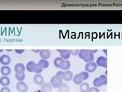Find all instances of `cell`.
I'll return each instance as SVG.
<instances>
[{
	"mask_svg": "<svg viewBox=\"0 0 122 92\" xmlns=\"http://www.w3.org/2000/svg\"><path fill=\"white\" fill-rule=\"evenodd\" d=\"M97 66L107 68L108 67V58L105 56H99L96 60Z\"/></svg>",
	"mask_w": 122,
	"mask_h": 92,
	"instance_id": "obj_1",
	"label": "cell"
},
{
	"mask_svg": "<svg viewBox=\"0 0 122 92\" xmlns=\"http://www.w3.org/2000/svg\"><path fill=\"white\" fill-rule=\"evenodd\" d=\"M97 64L96 62H94V61H91V62H88L86 63V66H85V70L88 73H92L97 69Z\"/></svg>",
	"mask_w": 122,
	"mask_h": 92,
	"instance_id": "obj_2",
	"label": "cell"
},
{
	"mask_svg": "<svg viewBox=\"0 0 122 92\" xmlns=\"http://www.w3.org/2000/svg\"><path fill=\"white\" fill-rule=\"evenodd\" d=\"M14 69H15V74H25L26 67L22 63H17L15 65Z\"/></svg>",
	"mask_w": 122,
	"mask_h": 92,
	"instance_id": "obj_3",
	"label": "cell"
},
{
	"mask_svg": "<svg viewBox=\"0 0 122 92\" xmlns=\"http://www.w3.org/2000/svg\"><path fill=\"white\" fill-rule=\"evenodd\" d=\"M16 89L19 92H27L28 90V87L24 81H18L16 84Z\"/></svg>",
	"mask_w": 122,
	"mask_h": 92,
	"instance_id": "obj_4",
	"label": "cell"
},
{
	"mask_svg": "<svg viewBox=\"0 0 122 92\" xmlns=\"http://www.w3.org/2000/svg\"><path fill=\"white\" fill-rule=\"evenodd\" d=\"M50 84H51L53 87H56V88H58L61 84H63V81L62 80H60L57 79L55 75L53 76L52 78H51V80H50Z\"/></svg>",
	"mask_w": 122,
	"mask_h": 92,
	"instance_id": "obj_5",
	"label": "cell"
},
{
	"mask_svg": "<svg viewBox=\"0 0 122 92\" xmlns=\"http://www.w3.org/2000/svg\"><path fill=\"white\" fill-rule=\"evenodd\" d=\"M39 54L41 59H45V60H47L51 55V52L48 49H42L40 51Z\"/></svg>",
	"mask_w": 122,
	"mask_h": 92,
	"instance_id": "obj_6",
	"label": "cell"
},
{
	"mask_svg": "<svg viewBox=\"0 0 122 92\" xmlns=\"http://www.w3.org/2000/svg\"><path fill=\"white\" fill-rule=\"evenodd\" d=\"M11 62V58L7 55H3L0 57V63L3 64V66H8Z\"/></svg>",
	"mask_w": 122,
	"mask_h": 92,
	"instance_id": "obj_7",
	"label": "cell"
},
{
	"mask_svg": "<svg viewBox=\"0 0 122 92\" xmlns=\"http://www.w3.org/2000/svg\"><path fill=\"white\" fill-rule=\"evenodd\" d=\"M64 61L65 60L63 59L61 57H57L54 59V61H53V64H54V66L56 68L61 69V68L63 67V65L64 64Z\"/></svg>",
	"mask_w": 122,
	"mask_h": 92,
	"instance_id": "obj_8",
	"label": "cell"
},
{
	"mask_svg": "<svg viewBox=\"0 0 122 92\" xmlns=\"http://www.w3.org/2000/svg\"><path fill=\"white\" fill-rule=\"evenodd\" d=\"M37 66V64L34 62V61H30L26 65V70L28 72H34V70H35V68Z\"/></svg>",
	"mask_w": 122,
	"mask_h": 92,
	"instance_id": "obj_9",
	"label": "cell"
},
{
	"mask_svg": "<svg viewBox=\"0 0 122 92\" xmlns=\"http://www.w3.org/2000/svg\"><path fill=\"white\" fill-rule=\"evenodd\" d=\"M44 78L41 75H35L34 77V82L37 85H42L44 82Z\"/></svg>",
	"mask_w": 122,
	"mask_h": 92,
	"instance_id": "obj_10",
	"label": "cell"
},
{
	"mask_svg": "<svg viewBox=\"0 0 122 92\" xmlns=\"http://www.w3.org/2000/svg\"><path fill=\"white\" fill-rule=\"evenodd\" d=\"M41 90L42 92H51L53 90V87L50 83H44L41 87Z\"/></svg>",
	"mask_w": 122,
	"mask_h": 92,
	"instance_id": "obj_11",
	"label": "cell"
},
{
	"mask_svg": "<svg viewBox=\"0 0 122 92\" xmlns=\"http://www.w3.org/2000/svg\"><path fill=\"white\" fill-rule=\"evenodd\" d=\"M0 84L2 85L3 87H8L10 84V79L9 77L6 76H2L0 78Z\"/></svg>",
	"mask_w": 122,
	"mask_h": 92,
	"instance_id": "obj_12",
	"label": "cell"
},
{
	"mask_svg": "<svg viewBox=\"0 0 122 92\" xmlns=\"http://www.w3.org/2000/svg\"><path fill=\"white\" fill-rule=\"evenodd\" d=\"M0 71H1V74L2 75V76L8 77L11 74V68L9 66H2Z\"/></svg>",
	"mask_w": 122,
	"mask_h": 92,
	"instance_id": "obj_13",
	"label": "cell"
},
{
	"mask_svg": "<svg viewBox=\"0 0 122 92\" xmlns=\"http://www.w3.org/2000/svg\"><path fill=\"white\" fill-rule=\"evenodd\" d=\"M73 77H74V75L73 73H72V71H70V70H67L65 71V78L64 80H66V81H70V80L73 79Z\"/></svg>",
	"mask_w": 122,
	"mask_h": 92,
	"instance_id": "obj_14",
	"label": "cell"
},
{
	"mask_svg": "<svg viewBox=\"0 0 122 92\" xmlns=\"http://www.w3.org/2000/svg\"><path fill=\"white\" fill-rule=\"evenodd\" d=\"M37 64L39 65L40 67H41L43 69H45V68H47L50 65V63L47 60H45V59H41L39 61H38Z\"/></svg>",
	"mask_w": 122,
	"mask_h": 92,
	"instance_id": "obj_15",
	"label": "cell"
},
{
	"mask_svg": "<svg viewBox=\"0 0 122 92\" xmlns=\"http://www.w3.org/2000/svg\"><path fill=\"white\" fill-rule=\"evenodd\" d=\"M72 80H73L74 84H77V85H80V84H82L83 83V80L81 78V77L79 76V74H76V75H74Z\"/></svg>",
	"mask_w": 122,
	"mask_h": 92,
	"instance_id": "obj_16",
	"label": "cell"
},
{
	"mask_svg": "<svg viewBox=\"0 0 122 92\" xmlns=\"http://www.w3.org/2000/svg\"><path fill=\"white\" fill-rule=\"evenodd\" d=\"M58 91H59V92H69V91H70V87H69L67 84L63 83L58 87Z\"/></svg>",
	"mask_w": 122,
	"mask_h": 92,
	"instance_id": "obj_17",
	"label": "cell"
},
{
	"mask_svg": "<svg viewBox=\"0 0 122 92\" xmlns=\"http://www.w3.org/2000/svg\"><path fill=\"white\" fill-rule=\"evenodd\" d=\"M93 85L94 87H101L102 85H104V83H103V81L102 80V79L99 78H95L94 80H93Z\"/></svg>",
	"mask_w": 122,
	"mask_h": 92,
	"instance_id": "obj_18",
	"label": "cell"
},
{
	"mask_svg": "<svg viewBox=\"0 0 122 92\" xmlns=\"http://www.w3.org/2000/svg\"><path fill=\"white\" fill-rule=\"evenodd\" d=\"M89 84L88 83H82V84H80L79 86V90L81 92H88L89 90Z\"/></svg>",
	"mask_w": 122,
	"mask_h": 92,
	"instance_id": "obj_19",
	"label": "cell"
},
{
	"mask_svg": "<svg viewBox=\"0 0 122 92\" xmlns=\"http://www.w3.org/2000/svg\"><path fill=\"white\" fill-rule=\"evenodd\" d=\"M89 53V51L87 49H81L79 50V57L81 59L84 60L86 58V57L87 55V54Z\"/></svg>",
	"mask_w": 122,
	"mask_h": 92,
	"instance_id": "obj_20",
	"label": "cell"
},
{
	"mask_svg": "<svg viewBox=\"0 0 122 92\" xmlns=\"http://www.w3.org/2000/svg\"><path fill=\"white\" fill-rule=\"evenodd\" d=\"M55 77L58 80H62V81H63V80H64V78H65V71H57L56 73V75H55Z\"/></svg>",
	"mask_w": 122,
	"mask_h": 92,
	"instance_id": "obj_21",
	"label": "cell"
},
{
	"mask_svg": "<svg viewBox=\"0 0 122 92\" xmlns=\"http://www.w3.org/2000/svg\"><path fill=\"white\" fill-rule=\"evenodd\" d=\"M71 67V63H70V61H69V60H65L64 61V64L63 65V67L61 68V70H63V71H67L69 70V69Z\"/></svg>",
	"mask_w": 122,
	"mask_h": 92,
	"instance_id": "obj_22",
	"label": "cell"
},
{
	"mask_svg": "<svg viewBox=\"0 0 122 92\" xmlns=\"http://www.w3.org/2000/svg\"><path fill=\"white\" fill-rule=\"evenodd\" d=\"M93 60H94V55H93V54H92L91 52H89V53L87 54V55L86 57V58L84 59L83 61H86V63H88V62H91V61H93Z\"/></svg>",
	"mask_w": 122,
	"mask_h": 92,
	"instance_id": "obj_23",
	"label": "cell"
},
{
	"mask_svg": "<svg viewBox=\"0 0 122 92\" xmlns=\"http://www.w3.org/2000/svg\"><path fill=\"white\" fill-rule=\"evenodd\" d=\"M79 75L80 77H81V78L83 80V81H84V80H87L88 78H89V73H88L87 71H86L79 73Z\"/></svg>",
	"mask_w": 122,
	"mask_h": 92,
	"instance_id": "obj_24",
	"label": "cell"
},
{
	"mask_svg": "<svg viewBox=\"0 0 122 92\" xmlns=\"http://www.w3.org/2000/svg\"><path fill=\"white\" fill-rule=\"evenodd\" d=\"M60 57L64 60H68L70 57V51H69V50H67V51L64 53L60 54Z\"/></svg>",
	"mask_w": 122,
	"mask_h": 92,
	"instance_id": "obj_25",
	"label": "cell"
},
{
	"mask_svg": "<svg viewBox=\"0 0 122 92\" xmlns=\"http://www.w3.org/2000/svg\"><path fill=\"white\" fill-rule=\"evenodd\" d=\"M15 77L18 81H23L25 78V74H15Z\"/></svg>",
	"mask_w": 122,
	"mask_h": 92,
	"instance_id": "obj_26",
	"label": "cell"
},
{
	"mask_svg": "<svg viewBox=\"0 0 122 92\" xmlns=\"http://www.w3.org/2000/svg\"><path fill=\"white\" fill-rule=\"evenodd\" d=\"M43 71V68L41 67H40L39 65L37 64V66L35 68V70H34V72L36 73V75H41V73Z\"/></svg>",
	"mask_w": 122,
	"mask_h": 92,
	"instance_id": "obj_27",
	"label": "cell"
},
{
	"mask_svg": "<svg viewBox=\"0 0 122 92\" xmlns=\"http://www.w3.org/2000/svg\"><path fill=\"white\" fill-rule=\"evenodd\" d=\"M99 78L102 79V80L104 83V85H106L107 84V82H108V79H107V76L105 75H102L99 76Z\"/></svg>",
	"mask_w": 122,
	"mask_h": 92,
	"instance_id": "obj_28",
	"label": "cell"
},
{
	"mask_svg": "<svg viewBox=\"0 0 122 92\" xmlns=\"http://www.w3.org/2000/svg\"><path fill=\"white\" fill-rule=\"evenodd\" d=\"M69 51H70V55H79V50H78V49H70Z\"/></svg>",
	"mask_w": 122,
	"mask_h": 92,
	"instance_id": "obj_29",
	"label": "cell"
},
{
	"mask_svg": "<svg viewBox=\"0 0 122 92\" xmlns=\"http://www.w3.org/2000/svg\"><path fill=\"white\" fill-rule=\"evenodd\" d=\"M0 92H11V90L8 87H2L0 90Z\"/></svg>",
	"mask_w": 122,
	"mask_h": 92,
	"instance_id": "obj_30",
	"label": "cell"
},
{
	"mask_svg": "<svg viewBox=\"0 0 122 92\" xmlns=\"http://www.w3.org/2000/svg\"><path fill=\"white\" fill-rule=\"evenodd\" d=\"M88 92H99V89H98V88L95 87H92L89 88V90Z\"/></svg>",
	"mask_w": 122,
	"mask_h": 92,
	"instance_id": "obj_31",
	"label": "cell"
},
{
	"mask_svg": "<svg viewBox=\"0 0 122 92\" xmlns=\"http://www.w3.org/2000/svg\"><path fill=\"white\" fill-rule=\"evenodd\" d=\"M15 52H16L17 54H22L23 52H25V50L24 49H15Z\"/></svg>",
	"mask_w": 122,
	"mask_h": 92,
	"instance_id": "obj_32",
	"label": "cell"
},
{
	"mask_svg": "<svg viewBox=\"0 0 122 92\" xmlns=\"http://www.w3.org/2000/svg\"><path fill=\"white\" fill-rule=\"evenodd\" d=\"M89 52H91L92 54H94V53H96L98 52V49H93V50H92V49H89L88 50Z\"/></svg>",
	"mask_w": 122,
	"mask_h": 92,
	"instance_id": "obj_33",
	"label": "cell"
},
{
	"mask_svg": "<svg viewBox=\"0 0 122 92\" xmlns=\"http://www.w3.org/2000/svg\"><path fill=\"white\" fill-rule=\"evenodd\" d=\"M41 50L39 49H32V52H34V53H37V52H40Z\"/></svg>",
	"mask_w": 122,
	"mask_h": 92,
	"instance_id": "obj_34",
	"label": "cell"
},
{
	"mask_svg": "<svg viewBox=\"0 0 122 92\" xmlns=\"http://www.w3.org/2000/svg\"><path fill=\"white\" fill-rule=\"evenodd\" d=\"M34 92H42V91L41 90H37V91H35Z\"/></svg>",
	"mask_w": 122,
	"mask_h": 92,
	"instance_id": "obj_35",
	"label": "cell"
},
{
	"mask_svg": "<svg viewBox=\"0 0 122 92\" xmlns=\"http://www.w3.org/2000/svg\"><path fill=\"white\" fill-rule=\"evenodd\" d=\"M6 51H8V52H11V51H12V50H11V49H7Z\"/></svg>",
	"mask_w": 122,
	"mask_h": 92,
	"instance_id": "obj_36",
	"label": "cell"
},
{
	"mask_svg": "<svg viewBox=\"0 0 122 92\" xmlns=\"http://www.w3.org/2000/svg\"><path fill=\"white\" fill-rule=\"evenodd\" d=\"M103 52H104L105 53H107L106 52H107V50H105V49H104V50H103Z\"/></svg>",
	"mask_w": 122,
	"mask_h": 92,
	"instance_id": "obj_37",
	"label": "cell"
},
{
	"mask_svg": "<svg viewBox=\"0 0 122 92\" xmlns=\"http://www.w3.org/2000/svg\"><path fill=\"white\" fill-rule=\"evenodd\" d=\"M3 52V49H0V52Z\"/></svg>",
	"mask_w": 122,
	"mask_h": 92,
	"instance_id": "obj_38",
	"label": "cell"
}]
</instances>
